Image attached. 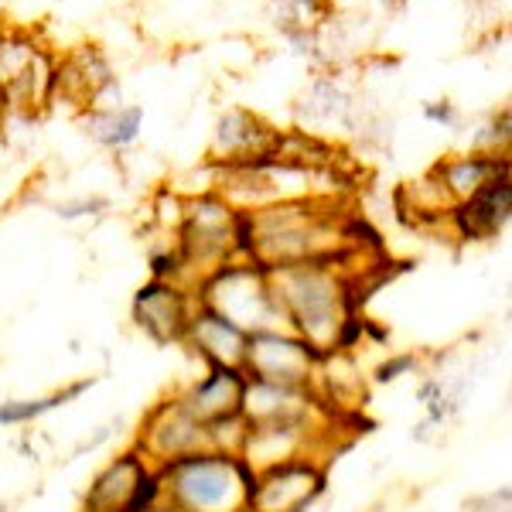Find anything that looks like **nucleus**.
<instances>
[{"mask_svg": "<svg viewBox=\"0 0 512 512\" xmlns=\"http://www.w3.org/2000/svg\"><path fill=\"white\" fill-rule=\"evenodd\" d=\"M465 512H509V489L482 495V499H475L472 506H465Z\"/></svg>", "mask_w": 512, "mask_h": 512, "instance_id": "nucleus-19", "label": "nucleus"}, {"mask_svg": "<svg viewBox=\"0 0 512 512\" xmlns=\"http://www.w3.org/2000/svg\"><path fill=\"white\" fill-rule=\"evenodd\" d=\"M175 396L181 400V407L205 427L219 424V420L243 417L246 373L229 366H205V373L188 379L181 390H175Z\"/></svg>", "mask_w": 512, "mask_h": 512, "instance_id": "nucleus-9", "label": "nucleus"}, {"mask_svg": "<svg viewBox=\"0 0 512 512\" xmlns=\"http://www.w3.org/2000/svg\"><path fill=\"white\" fill-rule=\"evenodd\" d=\"M427 117L431 120H441V123H454V110L448 103H441V106H427Z\"/></svg>", "mask_w": 512, "mask_h": 512, "instance_id": "nucleus-20", "label": "nucleus"}, {"mask_svg": "<svg viewBox=\"0 0 512 512\" xmlns=\"http://www.w3.org/2000/svg\"><path fill=\"white\" fill-rule=\"evenodd\" d=\"M270 287L277 294L287 328L315 345L321 355L352 352L359 345L366 321L355 308L359 280L345 267V256L277 267L270 270Z\"/></svg>", "mask_w": 512, "mask_h": 512, "instance_id": "nucleus-1", "label": "nucleus"}, {"mask_svg": "<svg viewBox=\"0 0 512 512\" xmlns=\"http://www.w3.org/2000/svg\"><path fill=\"white\" fill-rule=\"evenodd\" d=\"M280 147V134L270 130L260 117L246 110H229L226 117L216 123V137H212V158L222 168L229 164H243L263 154H274Z\"/></svg>", "mask_w": 512, "mask_h": 512, "instance_id": "nucleus-11", "label": "nucleus"}, {"mask_svg": "<svg viewBox=\"0 0 512 512\" xmlns=\"http://www.w3.org/2000/svg\"><path fill=\"white\" fill-rule=\"evenodd\" d=\"M417 369V355H396V359L383 362V366L376 369V379L379 383H396L400 376H410Z\"/></svg>", "mask_w": 512, "mask_h": 512, "instance_id": "nucleus-18", "label": "nucleus"}, {"mask_svg": "<svg viewBox=\"0 0 512 512\" xmlns=\"http://www.w3.org/2000/svg\"><path fill=\"white\" fill-rule=\"evenodd\" d=\"M509 212H512V185H509V171H502L492 181H485L472 198L454 205L451 219L465 239H495L509 226Z\"/></svg>", "mask_w": 512, "mask_h": 512, "instance_id": "nucleus-12", "label": "nucleus"}, {"mask_svg": "<svg viewBox=\"0 0 512 512\" xmlns=\"http://www.w3.org/2000/svg\"><path fill=\"white\" fill-rule=\"evenodd\" d=\"M253 468L239 454L202 448L158 465L161 499L178 512H250Z\"/></svg>", "mask_w": 512, "mask_h": 512, "instance_id": "nucleus-2", "label": "nucleus"}, {"mask_svg": "<svg viewBox=\"0 0 512 512\" xmlns=\"http://www.w3.org/2000/svg\"><path fill=\"white\" fill-rule=\"evenodd\" d=\"M93 379H82L76 386H65V390H55L48 396H31V400H4L0 403V427H24V424H35L52 410L65 407L69 400H76L82 390H89Z\"/></svg>", "mask_w": 512, "mask_h": 512, "instance_id": "nucleus-16", "label": "nucleus"}, {"mask_svg": "<svg viewBox=\"0 0 512 512\" xmlns=\"http://www.w3.org/2000/svg\"><path fill=\"white\" fill-rule=\"evenodd\" d=\"M195 301L219 311L222 318L236 321L243 332H267V328H287L277 294L270 287V270L253 260H229L212 270L195 287Z\"/></svg>", "mask_w": 512, "mask_h": 512, "instance_id": "nucleus-3", "label": "nucleus"}, {"mask_svg": "<svg viewBox=\"0 0 512 512\" xmlns=\"http://www.w3.org/2000/svg\"><path fill=\"white\" fill-rule=\"evenodd\" d=\"M195 304V291L188 284L168 277H151L134 294L130 315H134V325L154 345H181Z\"/></svg>", "mask_w": 512, "mask_h": 512, "instance_id": "nucleus-8", "label": "nucleus"}, {"mask_svg": "<svg viewBox=\"0 0 512 512\" xmlns=\"http://www.w3.org/2000/svg\"><path fill=\"white\" fill-rule=\"evenodd\" d=\"M277 24L287 31H308L311 24L321 21L325 0H274Z\"/></svg>", "mask_w": 512, "mask_h": 512, "instance_id": "nucleus-17", "label": "nucleus"}, {"mask_svg": "<svg viewBox=\"0 0 512 512\" xmlns=\"http://www.w3.org/2000/svg\"><path fill=\"white\" fill-rule=\"evenodd\" d=\"M86 134L96 140V144L110 147V151H123L140 137V123H144V113L140 106H117V110H89L86 113Z\"/></svg>", "mask_w": 512, "mask_h": 512, "instance_id": "nucleus-15", "label": "nucleus"}, {"mask_svg": "<svg viewBox=\"0 0 512 512\" xmlns=\"http://www.w3.org/2000/svg\"><path fill=\"white\" fill-rule=\"evenodd\" d=\"M140 512H178V509H175V506H168V502H164V499H158V502H151V506L140 509Z\"/></svg>", "mask_w": 512, "mask_h": 512, "instance_id": "nucleus-21", "label": "nucleus"}, {"mask_svg": "<svg viewBox=\"0 0 512 512\" xmlns=\"http://www.w3.org/2000/svg\"><path fill=\"white\" fill-rule=\"evenodd\" d=\"M134 448L158 468L164 461L181 458V454L209 448V427L198 424V420L181 407L178 396L168 393L147 410L144 420H140Z\"/></svg>", "mask_w": 512, "mask_h": 512, "instance_id": "nucleus-7", "label": "nucleus"}, {"mask_svg": "<svg viewBox=\"0 0 512 512\" xmlns=\"http://www.w3.org/2000/svg\"><path fill=\"white\" fill-rule=\"evenodd\" d=\"M509 171V158L506 154H461V158H448V161H437L431 168L434 181L441 185V192L448 195L451 209L461 205L465 198H472L485 181H492L495 175Z\"/></svg>", "mask_w": 512, "mask_h": 512, "instance_id": "nucleus-13", "label": "nucleus"}, {"mask_svg": "<svg viewBox=\"0 0 512 512\" xmlns=\"http://www.w3.org/2000/svg\"><path fill=\"white\" fill-rule=\"evenodd\" d=\"M328 489V458L304 454V458L280 461L253 475L250 512H308Z\"/></svg>", "mask_w": 512, "mask_h": 512, "instance_id": "nucleus-5", "label": "nucleus"}, {"mask_svg": "<svg viewBox=\"0 0 512 512\" xmlns=\"http://www.w3.org/2000/svg\"><path fill=\"white\" fill-rule=\"evenodd\" d=\"M158 499V468L130 444L93 475L82 495V512H140Z\"/></svg>", "mask_w": 512, "mask_h": 512, "instance_id": "nucleus-4", "label": "nucleus"}, {"mask_svg": "<svg viewBox=\"0 0 512 512\" xmlns=\"http://www.w3.org/2000/svg\"><path fill=\"white\" fill-rule=\"evenodd\" d=\"M321 366V352L308 345L291 328H267L253 332L246 342L243 373L246 379H263V383L284 386H315Z\"/></svg>", "mask_w": 512, "mask_h": 512, "instance_id": "nucleus-6", "label": "nucleus"}, {"mask_svg": "<svg viewBox=\"0 0 512 512\" xmlns=\"http://www.w3.org/2000/svg\"><path fill=\"white\" fill-rule=\"evenodd\" d=\"M349 113H352V103L349 96L338 89V82L332 79H321L311 86V93L297 103V117H301V134L315 137L321 130H332V127H345L349 123Z\"/></svg>", "mask_w": 512, "mask_h": 512, "instance_id": "nucleus-14", "label": "nucleus"}, {"mask_svg": "<svg viewBox=\"0 0 512 512\" xmlns=\"http://www.w3.org/2000/svg\"><path fill=\"white\" fill-rule=\"evenodd\" d=\"M246 342H250V332H243L236 321L222 318L219 311L205 308V304H195L192 318H188V328H185V342L181 345L192 355H198L205 366L243 369Z\"/></svg>", "mask_w": 512, "mask_h": 512, "instance_id": "nucleus-10", "label": "nucleus"}]
</instances>
